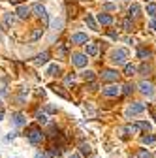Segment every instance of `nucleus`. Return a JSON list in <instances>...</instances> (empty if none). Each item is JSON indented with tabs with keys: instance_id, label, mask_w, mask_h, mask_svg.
<instances>
[{
	"instance_id": "f257e3e1",
	"label": "nucleus",
	"mask_w": 156,
	"mask_h": 158,
	"mask_svg": "<svg viewBox=\"0 0 156 158\" xmlns=\"http://www.w3.org/2000/svg\"><path fill=\"white\" fill-rule=\"evenodd\" d=\"M27 135H28V141H30L32 145H40V143L43 141V132L38 128V126H32Z\"/></svg>"
},
{
	"instance_id": "f03ea898",
	"label": "nucleus",
	"mask_w": 156,
	"mask_h": 158,
	"mask_svg": "<svg viewBox=\"0 0 156 158\" xmlns=\"http://www.w3.org/2000/svg\"><path fill=\"white\" fill-rule=\"evenodd\" d=\"M126 58H128V51L126 49H117L111 55V62L115 66H121V64H126Z\"/></svg>"
},
{
	"instance_id": "7ed1b4c3",
	"label": "nucleus",
	"mask_w": 156,
	"mask_h": 158,
	"mask_svg": "<svg viewBox=\"0 0 156 158\" xmlns=\"http://www.w3.org/2000/svg\"><path fill=\"white\" fill-rule=\"evenodd\" d=\"M30 11H34V13H36V15H38V17H40L42 21H43V25H47L49 17H47V11H45V6H43V4H40V2H38V4H34Z\"/></svg>"
},
{
	"instance_id": "20e7f679",
	"label": "nucleus",
	"mask_w": 156,
	"mask_h": 158,
	"mask_svg": "<svg viewBox=\"0 0 156 158\" xmlns=\"http://www.w3.org/2000/svg\"><path fill=\"white\" fill-rule=\"evenodd\" d=\"M143 111H145V106H143V104H139V102H135V104L128 106L126 115H128V117H135V115H139V113H143Z\"/></svg>"
},
{
	"instance_id": "39448f33",
	"label": "nucleus",
	"mask_w": 156,
	"mask_h": 158,
	"mask_svg": "<svg viewBox=\"0 0 156 158\" xmlns=\"http://www.w3.org/2000/svg\"><path fill=\"white\" fill-rule=\"evenodd\" d=\"M87 60H88V58H87V55H83V53H75V55L72 56V62H73L77 68H85V66H87Z\"/></svg>"
},
{
	"instance_id": "423d86ee",
	"label": "nucleus",
	"mask_w": 156,
	"mask_h": 158,
	"mask_svg": "<svg viewBox=\"0 0 156 158\" xmlns=\"http://www.w3.org/2000/svg\"><path fill=\"white\" fill-rule=\"evenodd\" d=\"M102 94L107 96V98H113V96H117V94H121V87H119V85H109V87H105V89L102 90Z\"/></svg>"
},
{
	"instance_id": "0eeeda50",
	"label": "nucleus",
	"mask_w": 156,
	"mask_h": 158,
	"mask_svg": "<svg viewBox=\"0 0 156 158\" xmlns=\"http://www.w3.org/2000/svg\"><path fill=\"white\" fill-rule=\"evenodd\" d=\"M11 25H13V15L8 13V11H2V27H4V30H8Z\"/></svg>"
},
{
	"instance_id": "6e6552de",
	"label": "nucleus",
	"mask_w": 156,
	"mask_h": 158,
	"mask_svg": "<svg viewBox=\"0 0 156 158\" xmlns=\"http://www.w3.org/2000/svg\"><path fill=\"white\" fill-rule=\"evenodd\" d=\"M139 90H141L145 96H152V94H154V89H152V85H150L149 81H141V83H139Z\"/></svg>"
},
{
	"instance_id": "1a4fd4ad",
	"label": "nucleus",
	"mask_w": 156,
	"mask_h": 158,
	"mask_svg": "<svg viewBox=\"0 0 156 158\" xmlns=\"http://www.w3.org/2000/svg\"><path fill=\"white\" fill-rule=\"evenodd\" d=\"M117 77H119V73H117L115 70H104L102 72V79H104V81H117Z\"/></svg>"
},
{
	"instance_id": "9d476101",
	"label": "nucleus",
	"mask_w": 156,
	"mask_h": 158,
	"mask_svg": "<svg viewBox=\"0 0 156 158\" xmlns=\"http://www.w3.org/2000/svg\"><path fill=\"white\" fill-rule=\"evenodd\" d=\"M70 42H72V44H87V42H88V38H87V34H83V32H77V34L72 36Z\"/></svg>"
},
{
	"instance_id": "9b49d317",
	"label": "nucleus",
	"mask_w": 156,
	"mask_h": 158,
	"mask_svg": "<svg viewBox=\"0 0 156 158\" xmlns=\"http://www.w3.org/2000/svg\"><path fill=\"white\" fill-rule=\"evenodd\" d=\"M11 118H13V124H15V126H25V124H27V117H25L23 113H13Z\"/></svg>"
},
{
	"instance_id": "f8f14e48",
	"label": "nucleus",
	"mask_w": 156,
	"mask_h": 158,
	"mask_svg": "<svg viewBox=\"0 0 156 158\" xmlns=\"http://www.w3.org/2000/svg\"><path fill=\"white\" fill-rule=\"evenodd\" d=\"M21 19H27L28 15H30V8L28 6H17V11H15Z\"/></svg>"
},
{
	"instance_id": "ddd939ff",
	"label": "nucleus",
	"mask_w": 156,
	"mask_h": 158,
	"mask_svg": "<svg viewBox=\"0 0 156 158\" xmlns=\"http://www.w3.org/2000/svg\"><path fill=\"white\" fill-rule=\"evenodd\" d=\"M98 23L100 25H111L113 23V17L107 13H98Z\"/></svg>"
},
{
	"instance_id": "4468645a",
	"label": "nucleus",
	"mask_w": 156,
	"mask_h": 158,
	"mask_svg": "<svg viewBox=\"0 0 156 158\" xmlns=\"http://www.w3.org/2000/svg\"><path fill=\"white\" fill-rule=\"evenodd\" d=\"M47 58H49V53H47V51H43L42 55H38V56H36V60H34V62H36L38 66H42V64H45V62H47Z\"/></svg>"
},
{
	"instance_id": "2eb2a0df",
	"label": "nucleus",
	"mask_w": 156,
	"mask_h": 158,
	"mask_svg": "<svg viewBox=\"0 0 156 158\" xmlns=\"http://www.w3.org/2000/svg\"><path fill=\"white\" fill-rule=\"evenodd\" d=\"M132 158H152V156H150V152L147 149H139L135 154H132Z\"/></svg>"
},
{
	"instance_id": "dca6fc26",
	"label": "nucleus",
	"mask_w": 156,
	"mask_h": 158,
	"mask_svg": "<svg viewBox=\"0 0 156 158\" xmlns=\"http://www.w3.org/2000/svg\"><path fill=\"white\" fill-rule=\"evenodd\" d=\"M42 36H43V28H34L32 34H30V40H32V42H36V40H40Z\"/></svg>"
},
{
	"instance_id": "f3484780",
	"label": "nucleus",
	"mask_w": 156,
	"mask_h": 158,
	"mask_svg": "<svg viewBox=\"0 0 156 158\" xmlns=\"http://www.w3.org/2000/svg\"><path fill=\"white\" fill-rule=\"evenodd\" d=\"M135 72H138V68H135L133 64H126V66H124V75L132 77V75H135Z\"/></svg>"
},
{
	"instance_id": "a211bd4d",
	"label": "nucleus",
	"mask_w": 156,
	"mask_h": 158,
	"mask_svg": "<svg viewBox=\"0 0 156 158\" xmlns=\"http://www.w3.org/2000/svg\"><path fill=\"white\" fill-rule=\"evenodd\" d=\"M87 55H90V56L98 55V45H96V44H88L87 45Z\"/></svg>"
},
{
	"instance_id": "6ab92c4d",
	"label": "nucleus",
	"mask_w": 156,
	"mask_h": 158,
	"mask_svg": "<svg viewBox=\"0 0 156 158\" xmlns=\"http://www.w3.org/2000/svg\"><path fill=\"white\" fill-rule=\"evenodd\" d=\"M85 23L88 25V28H92V30H98V27H96V21L92 19V15H87V17H85Z\"/></svg>"
},
{
	"instance_id": "aec40b11",
	"label": "nucleus",
	"mask_w": 156,
	"mask_h": 158,
	"mask_svg": "<svg viewBox=\"0 0 156 158\" xmlns=\"http://www.w3.org/2000/svg\"><path fill=\"white\" fill-rule=\"evenodd\" d=\"M156 141V135H143L141 137V143L143 145H150V143H154Z\"/></svg>"
},
{
	"instance_id": "412c9836",
	"label": "nucleus",
	"mask_w": 156,
	"mask_h": 158,
	"mask_svg": "<svg viewBox=\"0 0 156 158\" xmlns=\"http://www.w3.org/2000/svg\"><path fill=\"white\" fill-rule=\"evenodd\" d=\"M139 11H141V8H139L138 4H132V6H130V17H138Z\"/></svg>"
},
{
	"instance_id": "4be33fe9",
	"label": "nucleus",
	"mask_w": 156,
	"mask_h": 158,
	"mask_svg": "<svg viewBox=\"0 0 156 158\" xmlns=\"http://www.w3.org/2000/svg\"><path fill=\"white\" fill-rule=\"evenodd\" d=\"M53 92H55V94H58V96H62V98H70V96H68V92H64V90H62V87H56V85H55V87H53Z\"/></svg>"
},
{
	"instance_id": "5701e85b",
	"label": "nucleus",
	"mask_w": 156,
	"mask_h": 158,
	"mask_svg": "<svg viewBox=\"0 0 156 158\" xmlns=\"http://www.w3.org/2000/svg\"><path fill=\"white\" fill-rule=\"evenodd\" d=\"M58 72H60V68H58L56 64H51V66L47 68V75H56Z\"/></svg>"
},
{
	"instance_id": "b1692460",
	"label": "nucleus",
	"mask_w": 156,
	"mask_h": 158,
	"mask_svg": "<svg viewBox=\"0 0 156 158\" xmlns=\"http://www.w3.org/2000/svg\"><path fill=\"white\" fill-rule=\"evenodd\" d=\"M147 13L150 15V17H156V4H147Z\"/></svg>"
},
{
	"instance_id": "393cba45",
	"label": "nucleus",
	"mask_w": 156,
	"mask_h": 158,
	"mask_svg": "<svg viewBox=\"0 0 156 158\" xmlns=\"http://www.w3.org/2000/svg\"><path fill=\"white\" fill-rule=\"evenodd\" d=\"M122 132H130V134H135V132H139V126L138 124H128Z\"/></svg>"
},
{
	"instance_id": "a878e982",
	"label": "nucleus",
	"mask_w": 156,
	"mask_h": 158,
	"mask_svg": "<svg viewBox=\"0 0 156 158\" xmlns=\"http://www.w3.org/2000/svg\"><path fill=\"white\" fill-rule=\"evenodd\" d=\"M79 149H81V152H83V154H90V152H92L90 145H87V143H81V145H79Z\"/></svg>"
},
{
	"instance_id": "bb28decb",
	"label": "nucleus",
	"mask_w": 156,
	"mask_h": 158,
	"mask_svg": "<svg viewBox=\"0 0 156 158\" xmlns=\"http://www.w3.org/2000/svg\"><path fill=\"white\" fill-rule=\"evenodd\" d=\"M83 77H85V81H94V72H90V70H87L85 73H83Z\"/></svg>"
},
{
	"instance_id": "cd10ccee",
	"label": "nucleus",
	"mask_w": 156,
	"mask_h": 158,
	"mask_svg": "<svg viewBox=\"0 0 156 158\" xmlns=\"http://www.w3.org/2000/svg\"><path fill=\"white\" fill-rule=\"evenodd\" d=\"M138 55H139L141 58H149V56H150V51H149V49H139Z\"/></svg>"
},
{
	"instance_id": "c85d7f7f",
	"label": "nucleus",
	"mask_w": 156,
	"mask_h": 158,
	"mask_svg": "<svg viewBox=\"0 0 156 158\" xmlns=\"http://www.w3.org/2000/svg\"><path fill=\"white\" fill-rule=\"evenodd\" d=\"M36 118H38V123H42V124H45V123H47V117H45L43 113H38V115H36Z\"/></svg>"
},
{
	"instance_id": "c756f323",
	"label": "nucleus",
	"mask_w": 156,
	"mask_h": 158,
	"mask_svg": "<svg viewBox=\"0 0 156 158\" xmlns=\"http://www.w3.org/2000/svg\"><path fill=\"white\" fill-rule=\"evenodd\" d=\"M138 126H139V130H150V123H138Z\"/></svg>"
},
{
	"instance_id": "7c9ffc66",
	"label": "nucleus",
	"mask_w": 156,
	"mask_h": 158,
	"mask_svg": "<svg viewBox=\"0 0 156 158\" xmlns=\"http://www.w3.org/2000/svg\"><path fill=\"white\" fill-rule=\"evenodd\" d=\"M102 8H104L105 11H115V10H117V6H115V4H104Z\"/></svg>"
},
{
	"instance_id": "2f4dec72",
	"label": "nucleus",
	"mask_w": 156,
	"mask_h": 158,
	"mask_svg": "<svg viewBox=\"0 0 156 158\" xmlns=\"http://www.w3.org/2000/svg\"><path fill=\"white\" fill-rule=\"evenodd\" d=\"M132 90H133V87H132V85H124V87H122V92H124V94H130Z\"/></svg>"
},
{
	"instance_id": "473e14b6",
	"label": "nucleus",
	"mask_w": 156,
	"mask_h": 158,
	"mask_svg": "<svg viewBox=\"0 0 156 158\" xmlns=\"http://www.w3.org/2000/svg\"><path fill=\"white\" fill-rule=\"evenodd\" d=\"M124 28H126L128 32H130V30L133 28V27H132V23H130V19H126V21H124Z\"/></svg>"
},
{
	"instance_id": "72a5a7b5",
	"label": "nucleus",
	"mask_w": 156,
	"mask_h": 158,
	"mask_svg": "<svg viewBox=\"0 0 156 158\" xmlns=\"http://www.w3.org/2000/svg\"><path fill=\"white\" fill-rule=\"evenodd\" d=\"M149 72H150V66L149 64H143L141 66V73H149Z\"/></svg>"
},
{
	"instance_id": "f704fd0d",
	"label": "nucleus",
	"mask_w": 156,
	"mask_h": 158,
	"mask_svg": "<svg viewBox=\"0 0 156 158\" xmlns=\"http://www.w3.org/2000/svg\"><path fill=\"white\" fill-rule=\"evenodd\" d=\"M150 28L156 30V17H152V21H150Z\"/></svg>"
},
{
	"instance_id": "c9c22d12",
	"label": "nucleus",
	"mask_w": 156,
	"mask_h": 158,
	"mask_svg": "<svg viewBox=\"0 0 156 158\" xmlns=\"http://www.w3.org/2000/svg\"><path fill=\"white\" fill-rule=\"evenodd\" d=\"M2 118H4V109L0 107V121H2Z\"/></svg>"
},
{
	"instance_id": "e433bc0d",
	"label": "nucleus",
	"mask_w": 156,
	"mask_h": 158,
	"mask_svg": "<svg viewBox=\"0 0 156 158\" xmlns=\"http://www.w3.org/2000/svg\"><path fill=\"white\" fill-rule=\"evenodd\" d=\"M36 158H45V154H42V152H38V154H36Z\"/></svg>"
},
{
	"instance_id": "4c0bfd02",
	"label": "nucleus",
	"mask_w": 156,
	"mask_h": 158,
	"mask_svg": "<svg viewBox=\"0 0 156 158\" xmlns=\"http://www.w3.org/2000/svg\"><path fill=\"white\" fill-rule=\"evenodd\" d=\"M68 158H79V154H70Z\"/></svg>"
},
{
	"instance_id": "58836bf2",
	"label": "nucleus",
	"mask_w": 156,
	"mask_h": 158,
	"mask_svg": "<svg viewBox=\"0 0 156 158\" xmlns=\"http://www.w3.org/2000/svg\"><path fill=\"white\" fill-rule=\"evenodd\" d=\"M154 121H156V113H154Z\"/></svg>"
}]
</instances>
